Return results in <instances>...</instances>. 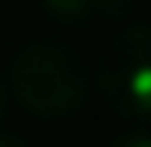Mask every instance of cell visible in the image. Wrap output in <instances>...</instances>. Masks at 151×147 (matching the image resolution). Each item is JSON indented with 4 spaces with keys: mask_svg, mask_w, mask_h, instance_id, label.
Wrapping results in <instances>:
<instances>
[{
    "mask_svg": "<svg viewBox=\"0 0 151 147\" xmlns=\"http://www.w3.org/2000/svg\"><path fill=\"white\" fill-rule=\"evenodd\" d=\"M4 112H7V95H4V88H0V123H4Z\"/></svg>",
    "mask_w": 151,
    "mask_h": 147,
    "instance_id": "obj_6",
    "label": "cell"
},
{
    "mask_svg": "<svg viewBox=\"0 0 151 147\" xmlns=\"http://www.w3.org/2000/svg\"><path fill=\"white\" fill-rule=\"evenodd\" d=\"M99 91L116 116L151 119V21H134L106 42Z\"/></svg>",
    "mask_w": 151,
    "mask_h": 147,
    "instance_id": "obj_2",
    "label": "cell"
},
{
    "mask_svg": "<svg viewBox=\"0 0 151 147\" xmlns=\"http://www.w3.org/2000/svg\"><path fill=\"white\" fill-rule=\"evenodd\" d=\"M106 147H151V133H144V130H127V133L113 137Z\"/></svg>",
    "mask_w": 151,
    "mask_h": 147,
    "instance_id": "obj_4",
    "label": "cell"
},
{
    "mask_svg": "<svg viewBox=\"0 0 151 147\" xmlns=\"http://www.w3.org/2000/svg\"><path fill=\"white\" fill-rule=\"evenodd\" d=\"M11 84L18 105L35 119H67L88 98V67L63 42H28L14 63Z\"/></svg>",
    "mask_w": 151,
    "mask_h": 147,
    "instance_id": "obj_1",
    "label": "cell"
},
{
    "mask_svg": "<svg viewBox=\"0 0 151 147\" xmlns=\"http://www.w3.org/2000/svg\"><path fill=\"white\" fill-rule=\"evenodd\" d=\"M42 11L67 28H99L127 18L130 0H39Z\"/></svg>",
    "mask_w": 151,
    "mask_h": 147,
    "instance_id": "obj_3",
    "label": "cell"
},
{
    "mask_svg": "<svg viewBox=\"0 0 151 147\" xmlns=\"http://www.w3.org/2000/svg\"><path fill=\"white\" fill-rule=\"evenodd\" d=\"M0 147H32L21 133H7V130H0Z\"/></svg>",
    "mask_w": 151,
    "mask_h": 147,
    "instance_id": "obj_5",
    "label": "cell"
}]
</instances>
